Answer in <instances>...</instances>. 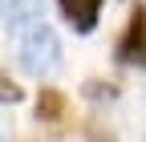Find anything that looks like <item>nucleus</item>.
Wrapping results in <instances>:
<instances>
[{
    "instance_id": "20e7f679",
    "label": "nucleus",
    "mask_w": 146,
    "mask_h": 142,
    "mask_svg": "<svg viewBox=\"0 0 146 142\" xmlns=\"http://www.w3.org/2000/svg\"><path fill=\"white\" fill-rule=\"evenodd\" d=\"M41 8L45 0H8L4 4V21H8V33H25L29 25H41Z\"/></svg>"
},
{
    "instance_id": "f257e3e1",
    "label": "nucleus",
    "mask_w": 146,
    "mask_h": 142,
    "mask_svg": "<svg viewBox=\"0 0 146 142\" xmlns=\"http://www.w3.org/2000/svg\"><path fill=\"white\" fill-rule=\"evenodd\" d=\"M16 61L33 77H49L61 65V41L49 25H29L25 33H16Z\"/></svg>"
},
{
    "instance_id": "423d86ee",
    "label": "nucleus",
    "mask_w": 146,
    "mask_h": 142,
    "mask_svg": "<svg viewBox=\"0 0 146 142\" xmlns=\"http://www.w3.org/2000/svg\"><path fill=\"white\" fill-rule=\"evenodd\" d=\"M25 94H21V85H16L8 73H0V106H16Z\"/></svg>"
},
{
    "instance_id": "f03ea898",
    "label": "nucleus",
    "mask_w": 146,
    "mask_h": 142,
    "mask_svg": "<svg viewBox=\"0 0 146 142\" xmlns=\"http://www.w3.org/2000/svg\"><path fill=\"white\" fill-rule=\"evenodd\" d=\"M114 57H118V65L146 69V8H134L130 12V21H126L122 37L114 45Z\"/></svg>"
},
{
    "instance_id": "7ed1b4c3",
    "label": "nucleus",
    "mask_w": 146,
    "mask_h": 142,
    "mask_svg": "<svg viewBox=\"0 0 146 142\" xmlns=\"http://www.w3.org/2000/svg\"><path fill=\"white\" fill-rule=\"evenodd\" d=\"M57 4H61V16L73 25V33H94L106 0H57Z\"/></svg>"
},
{
    "instance_id": "0eeeda50",
    "label": "nucleus",
    "mask_w": 146,
    "mask_h": 142,
    "mask_svg": "<svg viewBox=\"0 0 146 142\" xmlns=\"http://www.w3.org/2000/svg\"><path fill=\"white\" fill-rule=\"evenodd\" d=\"M85 94H89V98H94V102L102 106V102H114V98H118V85H102V81H85Z\"/></svg>"
},
{
    "instance_id": "39448f33",
    "label": "nucleus",
    "mask_w": 146,
    "mask_h": 142,
    "mask_svg": "<svg viewBox=\"0 0 146 142\" xmlns=\"http://www.w3.org/2000/svg\"><path fill=\"white\" fill-rule=\"evenodd\" d=\"M36 118L61 122L65 118V94L61 90H41V94H36Z\"/></svg>"
}]
</instances>
